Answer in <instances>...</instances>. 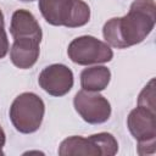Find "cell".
I'll return each instance as SVG.
<instances>
[{
    "mask_svg": "<svg viewBox=\"0 0 156 156\" xmlns=\"http://www.w3.org/2000/svg\"><path fill=\"white\" fill-rule=\"evenodd\" d=\"M156 22L154 0H134L123 17H113L102 27V35L110 46L126 49L141 43L152 32Z\"/></svg>",
    "mask_w": 156,
    "mask_h": 156,
    "instance_id": "6da1fadb",
    "label": "cell"
},
{
    "mask_svg": "<svg viewBox=\"0 0 156 156\" xmlns=\"http://www.w3.org/2000/svg\"><path fill=\"white\" fill-rule=\"evenodd\" d=\"M111 80V72L105 66L84 68L80 73V85L87 91H101L107 88Z\"/></svg>",
    "mask_w": 156,
    "mask_h": 156,
    "instance_id": "8fae6325",
    "label": "cell"
},
{
    "mask_svg": "<svg viewBox=\"0 0 156 156\" xmlns=\"http://www.w3.org/2000/svg\"><path fill=\"white\" fill-rule=\"evenodd\" d=\"M60 156H100L101 150L96 141L95 134L83 138L80 135L68 136L61 141L58 147Z\"/></svg>",
    "mask_w": 156,
    "mask_h": 156,
    "instance_id": "30bf717a",
    "label": "cell"
},
{
    "mask_svg": "<svg viewBox=\"0 0 156 156\" xmlns=\"http://www.w3.org/2000/svg\"><path fill=\"white\" fill-rule=\"evenodd\" d=\"M73 105L83 121L90 124L105 123L111 116V105L99 91L79 90L74 95Z\"/></svg>",
    "mask_w": 156,
    "mask_h": 156,
    "instance_id": "8992f818",
    "label": "cell"
},
{
    "mask_svg": "<svg viewBox=\"0 0 156 156\" xmlns=\"http://www.w3.org/2000/svg\"><path fill=\"white\" fill-rule=\"evenodd\" d=\"M67 55L72 62L88 66L111 61L113 57V51L107 43L91 35H82L69 43Z\"/></svg>",
    "mask_w": 156,
    "mask_h": 156,
    "instance_id": "5b68a950",
    "label": "cell"
},
{
    "mask_svg": "<svg viewBox=\"0 0 156 156\" xmlns=\"http://www.w3.org/2000/svg\"><path fill=\"white\" fill-rule=\"evenodd\" d=\"M73 82L72 71L62 63H54L45 67L38 77L40 88L52 96H63L69 93Z\"/></svg>",
    "mask_w": 156,
    "mask_h": 156,
    "instance_id": "52a82bcc",
    "label": "cell"
},
{
    "mask_svg": "<svg viewBox=\"0 0 156 156\" xmlns=\"http://www.w3.org/2000/svg\"><path fill=\"white\" fill-rule=\"evenodd\" d=\"M20 1H23V2H29V1H34V0H20Z\"/></svg>",
    "mask_w": 156,
    "mask_h": 156,
    "instance_id": "2e32d148",
    "label": "cell"
},
{
    "mask_svg": "<svg viewBox=\"0 0 156 156\" xmlns=\"http://www.w3.org/2000/svg\"><path fill=\"white\" fill-rule=\"evenodd\" d=\"M10 33L13 39H21V38H29L41 41L43 33L41 28L33 16L32 12L28 10H16L12 13L11 17V24H10Z\"/></svg>",
    "mask_w": 156,
    "mask_h": 156,
    "instance_id": "ba28073f",
    "label": "cell"
},
{
    "mask_svg": "<svg viewBox=\"0 0 156 156\" xmlns=\"http://www.w3.org/2000/svg\"><path fill=\"white\" fill-rule=\"evenodd\" d=\"M39 10L52 26L76 28L90 20V7L83 0H39Z\"/></svg>",
    "mask_w": 156,
    "mask_h": 156,
    "instance_id": "7a4b0ae2",
    "label": "cell"
},
{
    "mask_svg": "<svg viewBox=\"0 0 156 156\" xmlns=\"http://www.w3.org/2000/svg\"><path fill=\"white\" fill-rule=\"evenodd\" d=\"M5 141H6V135H5L4 129H2L1 126H0V155H4L2 147H4V145H5Z\"/></svg>",
    "mask_w": 156,
    "mask_h": 156,
    "instance_id": "9a60e30c",
    "label": "cell"
},
{
    "mask_svg": "<svg viewBox=\"0 0 156 156\" xmlns=\"http://www.w3.org/2000/svg\"><path fill=\"white\" fill-rule=\"evenodd\" d=\"M130 134L138 141L140 156L151 155L156 151V113L155 111L138 106L130 111L127 118Z\"/></svg>",
    "mask_w": 156,
    "mask_h": 156,
    "instance_id": "277c9868",
    "label": "cell"
},
{
    "mask_svg": "<svg viewBox=\"0 0 156 156\" xmlns=\"http://www.w3.org/2000/svg\"><path fill=\"white\" fill-rule=\"evenodd\" d=\"M10 50V44L7 39V34L5 32V22H4V13L0 10V58H4Z\"/></svg>",
    "mask_w": 156,
    "mask_h": 156,
    "instance_id": "5bb4252c",
    "label": "cell"
},
{
    "mask_svg": "<svg viewBox=\"0 0 156 156\" xmlns=\"http://www.w3.org/2000/svg\"><path fill=\"white\" fill-rule=\"evenodd\" d=\"M40 41L29 38H21L13 39L12 46L10 49V58L12 63L21 68L27 69L35 65L38 61L40 49Z\"/></svg>",
    "mask_w": 156,
    "mask_h": 156,
    "instance_id": "9c48e42d",
    "label": "cell"
},
{
    "mask_svg": "<svg viewBox=\"0 0 156 156\" xmlns=\"http://www.w3.org/2000/svg\"><path fill=\"white\" fill-rule=\"evenodd\" d=\"M96 141L101 150V156H113L118 151V143L116 138L110 133H98L95 134Z\"/></svg>",
    "mask_w": 156,
    "mask_h": 156,
    "instance_id": "7c38bea8",
    "label": "cell"
},
{
    "mask_svg": "<svg viewBox=\"0 0 156 156\" xmlns=\"http://www.w3.org/2000/svg\"><path fill=\"white\" fill-rule=\"evenodd\" d=\"M44 113V101L34 93H22L16 96L9 112L11 123L23 134L37 132L41 126Z\"/></svg>",
    "mask_w": 156,
    "mask_h": 156,
    "instance_id": "3957f363",
    "label": "cell"
},
{
    "mask_svg": "<svg viewBox=\"0 0 156 156\" xmlns=\"http://www.w3.org/2000/svg\"><path fill=\"white\" fill-rule=\"evenodd\" d=\"M138 106L155 111V79L154 78H151L150 82L140 91L138 96Z\"/></svg>",
    "mask_w": 156,
    "mask_h": 156,
    "instance_id": "4fadbf2b",
    "label": "cell"
}]
</instances>
